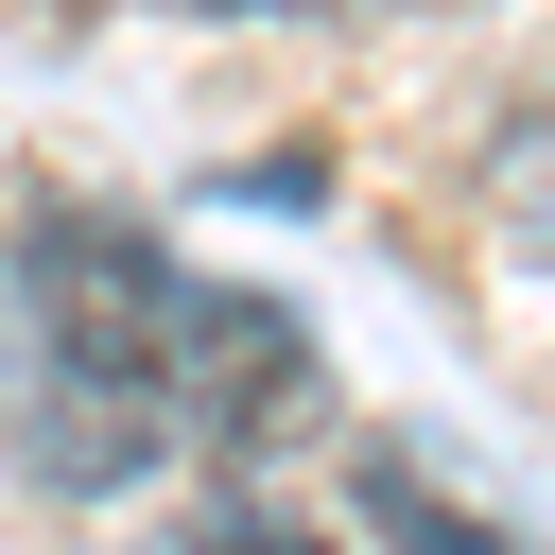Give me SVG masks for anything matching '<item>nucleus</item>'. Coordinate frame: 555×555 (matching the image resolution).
Masks as SVG:
<instances>
[{"label":"nucleus","instance_id":"1","mask_svg":"<svg viewBox=\"0 0 555 555\" xmlns=\"http://www.w3.org/2000/svg\"><path fill=\"white\" fill-rule=\"evenodd\" d=\"M191 451V260L104 208H35L0 243V468L104 503Z\"/></svg>","mask_w":555,"mask_h":555},{"label":"nucleus","instance_id":"2","mask_svg":"<svg viewBox=\"0 0 555 555\" xmlns=\"http://www.w3.org/2000/svg\"><path fill=\"white\" fill-rule=\"evenodd\" d=\"M312 399H330L312 330L278 295H243V278H191V451H278Z\"/></svg>","mask_w":555,"mask_h":555},{"label":"nucleus","instance_id":"3","mask_svg":"<svg viewBox=\"0 0 555 555\" xmlns=\"http://www.w3.org/2000/svg\"><path fill=\"white\" fill-rule=\"evenodd\" d=\"M364 520H382L399 555H520L503 520H468V503H451L434 468H399V451H364Z\"/></svg>","mask_w":555,"mask_h":555},{"label":"nucleus","instance_id":"4","mask_svg":"<svg viewBox=\"0 0 555 555\" xmlns=\"http://www.w3.org/2000/svg\"><path fill=\"white\" fill-rule=\"evenodd\" d=\"M173 555H312V538H295V520H191Z\"/></svg>","mask_w":555,"mask_h":555},{"label":"nucleus","instance_id":"5","mask_svg":"<svg viewBox=\"0 0 555 555\" xmlns=\"http://www.w3.org/2000/svg\"><path fill=\"white\" fill-rule=\"evenodd\" d=\"M191 17H382V0H191Z\"/></svg>","mask_w":555,"mask_h":555}]
</instances>
